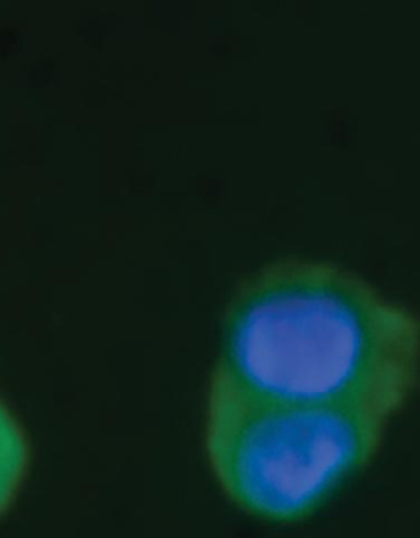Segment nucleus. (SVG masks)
<instances>
[{
  "instance_id": "obj_1",
  "label": "nucleus",
  "mask_w": 420,
  "mask_h": 538,
  "mask_svg": "<svg viewBox=\"0 0 420 538\" xmlns=\"http://www.w3.org/2000/svg\"><path fill=\"white\" fill-rule=\"evenodd\" d=\"M214 371L273 399L392 418L420 379V318L337 263L277 260L230 299Z\"/></svg>"
},
{
  "instance_id": "obj_2",
  "label": "nucleus",
  "mask_w": 420,
  "mask_h": 538,
  "mask_svg": "<svg viewBox=\"0 0 420 538\" xmlns=\"http://www.w3.org/2000/svg\"><path fill=\"white\" fill-rule=\"evenodd\" d=\"M389 420L358 405L273 399L212 371L205 451L233 504L289 524L312 516L369 463Z\"/></svg>"
},
{
  "instance_id": "obj_3",
  "label": "nucleus",
  "mask_w": 420,
  "mask_h": 538,
  "mask_svg": "<svg viewBox=\"0 0 420 538\" xmlns=\"http://www.w3.org/2000/svg\"><path fill=\"white\" fill-rule=\"evenodd\" d=\"M30 445L13 412L0 399V516L17 499L27 476Z\"/></svg>"
}]
</instances>
